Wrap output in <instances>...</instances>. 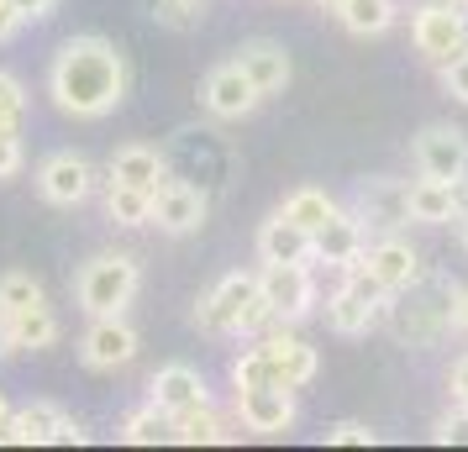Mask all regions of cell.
Here are the masks:
<instances>
[{"instance_id": "cell-1", "label": "cell", "mask_w": 468, "mask_h": 452, "mask_svg": "<svg viewBox=\"0 0 468 452\" xmlns=\"http://www.w3.org/2000/svg\"><path fill=\"white\" fill-rule=\"evenodd\" d=\"M127 58L111 37H69L58 53H53V68H48V95L64 116H80V121H101L127 100Z\"/></svg>"}, {"instance_id": "cell-2", "label": "cell", "mask_w": 468, "mask_h": 452, "mask_svg": "<svg viewBox=\"0 0 468 452\" xmlns=\"http://www.w3.org/2000/svg\"><path fill=\"white\" fill-rule=\"evenodd\" d=\"M143 289V268L132 253H101L80 268L74 279V295H80V310L85 316H122Z\"/></svg>"}, {"instance_id": "cell-3", "label": "cell", "mask_w": 468, "mask_h": 452, "mask_svg": "<svg viewBox=\"0 0 468 452\" xmlns=\"http://www.w3.org/2000/svg\"><path fill=\"white\" fill-rule=\"evenodd\" d=\"M384 310H389V289L368 274L363 258L347 263L342 268V289L326 300V326L337 337H363V331H374L384 321Z\"/></svg>"}, {"instance_id": "cell-4", "label": "cell", "mask_w": 468, "mask_h": 452, "mask_svg": "<svg viewBox=\"0 0 468 452\" xmlns=\"http://www.w3.org/2000/svg\"><path fill=\"white\" fill-rule=\"evenodd\" d=\"M410 43L426 64L442 68L447 58H458L468 47V11H458L452 0H421L410 16Z\"/></svg>"}, {"instance_id": "cell-5", "label": "cell", "mask_w": 468, "mask_h": 452, "mask_svg": "<svg viewBox=\"0 0 468 452\" xmlns=\"http://www.w3.org/2000/svg\"><path fill=\"white\" fill-rule=\"evenodd\" d=\"M258 289H263V300L274 305V321L279 326L305 321V316H311V305H316L311 263H263V268H258Z\"/></svg>"}, {"instance_id": "cell-6", "label": "cell", "mask_w": 468, "mask_h": 452, "mask_svg": "<svg viewBox=\"0 0 468 452\" xmlns=\"http://www.w3.org/2000/svg\"><path fill=\"white\" fill-rule=\"evenodd\" d=\"M90 431L69 415V410L48 405V400H37V405H22L11 410V421H5V431H0V442H16V447H69V442H85Z\"/></svg>"}, {"instance_id": "cell-7", "label": "cell", "mask_w": 468, "mask_h": 452, "mask_svg": "<svg viewBox=\"0 0 468 452\" xmlns=\"http://www.w3.org/2000/svg\"><path fill=\"white\" fill-rule=\"evenodd\" d=\"M253 300H258V274L253 268H237L227 279H216V289L195 305V326L211 331V337H232V331H242V310Z\"/></svg>"}, {"instance_id": "cell-8", "label": "cell", "mask_w": 468, "mask_h": 452, "mask_svg": "<svg viewBox=\"0 0 468 452\" xmlns=\"http://www.w3.org/2000/svg\"><path fill=\"white\" fill-rule=\"evenodd\" d=\"M416 169L426 179H447V184H468V137L458 127H421L416 131Z\"/></svg>"}, {"instance_id": "cell-9", "label": "cell", "mask_w": 468, "mask_h": 452, "mask_svg": "<svg viewBox=\"0 0 468 452\" xmlns=\"http://www.w3.org/2000/svg\"><path fill=\"white\" fill-rule=\"evenodd\" d=\"M258 85L242 74V64L237 58H227V64H216L211 74H206V85H200V106L211 110L216 121H242V116H253L258 110Z\"/></svg>"}, {"instance_id": "cell-10", "label": "cell", "mask_w": 468, "mask_h": 452, "mask_svg": "<svg viewBox=\"0 0 468 452\" xmlns=\"http://www.w3.org/2000/svg\"><path fill=\"white\" fill-rule=\"evenodd\" d=\"M295 389L284 384H263V389H237V421L258 436H284V431L295 426Z\"/></svg>"}, {"instance_id": "cell-11", "label": "cell", "mask_w": 468, "mask_h": 452, "mask_svg": "<svg viewBox=\"0 0 468 452\" xmlns=\"http://www.w3.org/2000/svg\"><path fill=\"white\" fill-rule=\"evenodd\" d=\"M206 211H211V200H206V190L190 184V179H164V184L153 190V226L169 232V237L195 232V226L206 221Z\"/></svg>"}, {"instance_id": "cell-12", "label": "cell", "mask_w": 468, "mask_h": 452, "mask_svg": "<svg viewBox=\"0 0 468 452\" xmlns=\"http://www.w3.org/2000/svg\"><path fill=\"white\" fill-rule=\"evenodd\" d=\"M358 221H368L374 232H400V226H410V184L389 179V173L358 179Z\"/></svg>"}, {"instance_id": "cell-13", "label": "cell", "mask_w": 468, "mask_h": 452, "mask_svg": "<svg viewBox=\"0 0 468 452\" xmlns=\"http://www.w3.org/2000/svg\"><path fill=\"white\" fill-rule=\"evenodd\" d=\"M363 263H368V274H374L389 295H405V289H416V284L426 279L421 253H416L410 242H400L395 232H384L374 247H363Z\"/></svg>"}, {"instance_id": "cell-14", "label": "cell", "mask_w": 468, "mask_h": 452, "mask_svg": "<svg viewBox=\"0 0 468 452\" xmlns=\"http://www.w3.org/2000/svg\"><path fill=\"white\" fill-rule=\"evenodd\" d=\"M90 190H95L90 158H80V152H53V158H43L37 194H43L48 205H80V200H90Z\"/></svg>"}, {"instance_id": "cell-15", "label": "cell", "mask_w": 468, "mask_h": 452, "mask_svg": "<svg viewBox=\"0 0 468 452\" xmlns=\"http://www.w3.org/2000/svg\"><path fill=\"white\" fill-rule=\"evenodd\" d=\"M148 400H153L158 410H169V415H185V410L211 405V389H206V379H200V368H190V363H164V368L148 379Z\"/></svg>"}, {"instance_id": "cell-16", "label": "cell", "mask_w": 468, "mask_h": 452, "mask_svg": "<svg viewBox=\"0 0 468 452\" xmlns=\"http://www.w3.org/2000/svg\"><path fill=\"white\" fill-rule=\"evenodd\" d=\"M80 358H85V368H95V373L132 363V358H137V331H132L122 316H95V326H90L85 342H80Z\"/></svg>"}, {"instance_id": "cell-17", "label": "cell", "mask_w": 468, "mask_h": 452, "mask_svg": "<svg viewBox=\"0 0 468 452\" xmlns=\"http://www.w3.org/2000/svg\"><path fill=\"white\" fill-rule=\"evenodd\" d=\"M263 358H269V368H274V384L284 389H305L311 379H316V347L311 342H300V337H290V331H263Z\"/></svg>"}, {"instance_id": "cell-18", "label": "cell", "mask_w": 468, "mask_h": 452, "mask_svg": "<svg viewBox=\"0 0 468 452\" xmlns=\"http://www.w3.org/2000/svg\"><path fill=\"white\" fill-rule=\"evenodd\" d=\"M363 247H368V232H363L358 211H342L326 221L316 232V263H326V268H347V263L363 258Z\"/></svg>"}, {"instance_id": "cell-19", "label": "cell", "mask_w": 468, "mask_h": 452, "mask_svg": "<svg viewBox=\"0 0 468 452\" xmlns=\"http://www.w3.org/2000/svg\"><path fill=\"white\" fill-rule=\"evenodd\" d=\"M258 258L263 263H316V237L295 226L290 215H274L258 226Z\"/></svg>"}, {"instance_id": "cell-20", "label": "cell", "mask_w": 468, "mask_h": 452, "mask_svg": "<svg viewBox=\"0 0 468 452\" xmlns=\"http://www.w3.org/2000/svg\"><path fill=\"white\" fill-rule=\"evenodd\" d=\"M463 215V184H447V179H416L410 184V221L421 226H447Z\"/></svg>"}, {"instance_id": "cell-21", "label": "cell", "mask_w": 468, "mask_h": 452, "mask_svg": "<svg viewBox=\"0 0 468 452\" xmlns=\"http://www.w3.org/2000/svg\"><path fill=\"white\" fill-rule=\"evenodd\" d=\"M237 64H242V74L258 85V95H279V89L290 85V53L279 43H269V37L242 43L237 47Z\"/></svg>"}, {"instance_id": "cell-22", "label": "cell", "mask_w": 468, "mask_h": 452, "mask_svg": "<svg viewBox=\"0 0 468 452\" xmlns=\"http://www.w3.org/2000/svg\"><path fill=\"white\" fill-rule=\"evenodd\" d=\"M111 179H122V184H143V190H158L164 179H169V158L148 142H127V148L111 152Z\"/></svg>"}, {"instance_id": "cell-23", "label": "cell", "mask_w": 468, "mask_h": 452, "mask_svg": "<svg viewBox=\"0 0 468 452\" xmlns=\"http://www.w3.org/2000/svg\"><path fill=\"white\" fill-rule=\"evenodd\" d=\"M279 215H290L295 226H305V232L316 237L321 226H326V221L337 215V200H332L326 190H316V184H295V190L284 194V205H279Z\"/></svg>"}, {"instance_id": "cell-24", "label": "cell", "mask_w": 468, "mask_h": 452, "mask_svg": "<svg viewBox=\"0 0 468 452\" xmlns=\"http://www.w3.org/2000/svg\"><path fill=\"white\" fill-rule=\"evenodd\" d=\"M5 326H11V342H16V352H43V347L58 342V316H53L48 305L16 310V316H5Z\"/></svg>"}, {"instance_id": "cell-25", "label": "cell", "mask_w": 468, "mask_h": 452, "mask_svg": "<svg viewBox=\"0 0 468 452\" xmlns=\"http://www.w3.org/2000/svg\"><path fill=\"white\" fill-rule=\"evenodd\" d=\"M106 215L116 226H153V190L111 179L106 184Z\"/></svg>"}, {"instance_id": "cell-26", "label": "cell", "mask_w": 468, "mask_h": 452, "mask_svg": "<svg viewBox=\"0 0 468 452\" xmlns=\"http://www.w3.org/2000/svg\"><path fill=\"white\" fill-rule=\"evenodd\" d=\"M122 442H132V447H158V442H174V415L169 410H158L148 400L143 410H132L127 421H122V431H116Z\"/></svg>"}, {"instance_id": "cell-27", "label": "cell", "mask_w": 468, "mask_h": 452, "mask_svg": "<svg viewBox=\"0 0 468 452\" xmlns=\"http://www.w3.org/2000/svg\"><path fill=\"white\" fill-rule=\"evenodd\" d=\"M227 436H232V431H227V421H221L211 405L174 415V442H185V447H216V442H227Z\"/></svg>"}, {"instance_id": "cell-28", "label": "cell", "mask_w": 468, "mask_h": 452, "mask_svg": "<svg viewBox=\"0 0 468 452\" xmlns=\"http://www.w3.org/2000/svg\"><path fill=\"white\" fill-rule=\"evenodd\" d=\"M337 22L358 37H379V32L395 26V0H347L337 11Z\"/></svg>"}, {"instance_id": "cell-29", "label": "cell", "mask_w": 468, "mask_h": 452, "mask_svg": "<svg viewBox=\"0 0 468 452\" xmlns=\"http://www.w3.org/2000/svg\"><path fill=\"white\" fill-rule=\"evenodd\" d=\"M32 305H48L43 284L32 274H22V268L0 274V316H16V310H32Z\"/></svg>"}, {"instance_id": "cell-30", "label": "cell", "mask_w": 468, "mask_h": 452, "mask_svg": "<svg viewBox=\"0 0 468 452\" xmlns=\"http://www.w3.org/2000/svg\"><path fill=\"white\" fill-rule=\"evenodd\" d=\"M148 16L164 26H179V32H190V26L206 22V0H148Z\"/></svg>"}, {"instance_id": "cell-31", "label": "cell", "mask_w": 468, "mask_h": 452, "mask_svg": "<svg viewBox=\"0 0 468 452\" xmlns=\"http://www.w3.org/2000/svg\"><path fill=\"white\" fill-rule=\"evenodd\" d=\"M22 121H27V89L16 74L0 68V131H16L22 137Z\"/></svg>"}, {"instance_id": "cell-32", "label": "cell", "mask_w": 468, "mask_h": 452, "mask_svg": "<svg viewBox=\"0 0 468 452\" xmlns=\"http://www.w3.org/2000/svg\"><path fill=\"white\" fill-rule=\"evenodd\" d=\"M326 442H332V447H374L379 431L368 426V421H332V426H326Z\"/></svg>"}, {"instance_id": "cell-33", "label": "cell", "mask_w": 468, "mask_h": 452, "mask_svg": "<svg viewBox=\"0 0 468 452\" xmlns=\"http://www.w3.org/2000/svg\"><path fill=\"white\" fill-rule=\"evenodd\" d=\"M431 436H437V442H452V447H468V405L447 410L442 421L431 426Z\"/></svg>"}, {"instance_id": "cell-34", "label": "cell", "mask_w": 468, "mask_h": 452, "mask_svg": "<svg viewBox=\"0 0 468 452\" xmlns=\"http://www.w3.org/2000/svg\"><path fill=\"white\" fill-rule=\"evenodd\" d=\"M442 85H447L452 100H463V106H468V47L458 53V58H447V64H442Z\"/></svg>"}, {"instance_id": "cell-35", "label": "cell", "mask_w": 468, "mask_h": 452, "mask_svg": "<svg viewBox=\"0 0 468 452\" xmlns=\"http://www.w3.org/2000/svg\"><path fill=\"white\" fill-rule=\"evenodd\" d=\"M22 137L16 131H0V179H11V173H22Z\"/></svg>"}, {"instance_id": "cell-36", "label": "cell", "mask_w": 468, "mask_h": 452, "mask_svg": "<svg viewBox=\"0 0 468 452\" xmlns=\"http://www.w3.org/2000/svg\"><path fill=\"white\" fill-rule=\"evenodd\" d=\"M447 321H452V331H468V284H463V289L452 284V300H447Z\"/></svg>"}, {"instance_id": "cell-37", "label": "cell", "mask_w": 468, "mask_h": 452, "mask_svg": "<svg viewBox=\"0 0 468 452\" xmlns=\"http://www.w3.org/2000/svg\"><path fill=\"white\" fill-rule=\"evenodd\" d=\"M447 389H452V400H458V405H468V352L452 363V373H447Z\"/></svg>"}, {"instance_id": "cell-38", "label": "cell", "mask_w": 468, "mask_h": 452, "mask_svg": "<svg viewBox=\"0 0 468 452\" xmlns=\"http://www.w3.org/2000/svg\"><path fill=\"white\" fill-rule=\"evenodd\" d=\"M16 26H22V11H16V0H0V43H5V37H16Z\"/></svg>"}, {"instance_id": "cell-39", "label": "cell", "mask_w": 468, "mask_h": 452, "mask_svg": "<svg viewBox=\"0 0 468 452\" xmlns=\"http://www.w3.org/2000/svg\"><path fill=\"white\" fill-rule=\"evenodd\" d=\"M53 5H58V0H16L22 22H43V16H53Z\"/></svg>"}, {"instance_id": "cell-40", "label": "cell", "mask_w": 468, "mask_h": 452, "mask_svg": "<svg viewBox=\"0 0 468 452\" xmlns=\"http://www.w3.org/2000/svg\"><path fill=\"white\" fill-rule=\"evenodd\" d=\"M16 352V342H11V326H5V316H0V358H11Z\"/></svg>"}, {"instance_id": "cell-41", "label": "cell", "mask_w": 468, "mask_h": 452, "mask_svg": "<svg viewBox=\"0 0 468 452\" xmlns=\"http://www.w3.org/2000/svg\"><path fill=\"white\" fill-rule=\"evenodd\" d=\"M5 421H11V400H5V389H0V431H5Z\"/></svg>"}, {"instance_id": "cell-42", "label": "cell", "mask_w": 468, "mask_h": 452, "mask_svg": "<svg viewBox=\"0 0 468 452\" xmlns=\"http://www.w3.org/2000/svg\"><path fill=\"white\" fill-rule=\"evenodd\" d=\"M458 242H463V253H468V211L458 215Z\"/></svg>"}, {"instance_id": "cell-43", "label": "cell", "mask_w": 468, "mask_h": 452, "mask_svg": "<svg viewBox=\"0 0 468 452\" xmlns=\"http://www.w3.org/2000/svg\"><path fill=\"white\" fill-rule=\"evenodd\" d=\"M316 5H321V11H332V16H337V11L347 5V0H316Z\"/></svg>"}]
</instances>
